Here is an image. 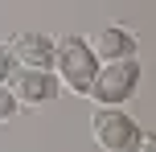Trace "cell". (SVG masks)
Masks as SVG:
<instances>
[{"label":"cell","instance_id":"6da1fadb","mask_svg":"<svg viewBox=\"0 0 156 152\" xmlns=\"http://www.w3.org/2000/svg\"><path fill=\"white\" fill-rule=\"evenodd\" d=\"M49 70L58 74L62 90H70V95L82 99L86 90H90L94 74H99V58H94V49H90V37H82V33L54 37V62H49Z\"/></svg>","mask_w":156,"mask_h":152},{"label":"cell","instance_id":"7a4b0ae2","mask_svg":"<svg viewBox=\"0 0 156 152\" xmlns=\"http://www.w3.org/2000/svg\"><path fill=\"white\" fill-rule=\"evenodd\" d=\"M136 90H140V62L123 58V62H99V74H94L86 99H94L99 107H123Z\"/></svg>","mask_w":156,"mask_h":152},{"label":"cell","instance_id":"3957f363","mask_svg":"<svg viewBox=\"0 0 156 152\" xmlns=\"http://www.w3.org/2000/svg\"><path fill=\"white\" fill-rule=\"evenodd\" d=\"M90 136L103 152H136L144 140V128L119 107H99L90 115Z\"/></svg>","mask_w":156,"mask_h":152},{"label":"cell","instance_id":"277c9868","mask_svg":"<svg viewBox=\"0 0 156 152\" xmlns=\"http://www.w3.org/2000/svg\"><path fill=\"white\" fill-rule=\"evenodd\" d=\"M12 90L16 107H49L58 95H62V82H58L54 70H33V66H16L4 82Z\"/></svg>","mask_w":156,"mask_h":152},{"label":"cell","instance_id":"5b68a950","mask_svg":"<svg viewBox=\"0 0 156 152\" xmlns=\"http://www.w3.org/2000/svg\"><path fill=\"white\" fill-rule=\"evenodd\" d=\"M4 45H8V54H12V62H16V66L49 70V62H54V37H49V33L25 29V33H12Z\"/></svg>","mask_w":156,"mask_h":152},{"label":"cell","instance_id":"8992f818","mask_svg":"<svg viewBox=\"0 0 156 152\" xmlns=\"http://www.w3.org/2000/svg\"><path fill=\"white\" fill-rule=\"evenodd\" d=\"M90 49L99 62H123V58H136L140 54V37H136L127 25H107L90 37Z\"/></svg>","mask_w":156,"mask_h":152},{"label":"cell","instance_id":"52a82bcc","mask_svg":"<svg viewBox=\"0 0 156 152\" xmlns=\"http://www.w3.org/2000/svg\"><path fill=\"white\" fill-rule=\"evenodd\" d=\"M16 111H21V107H16V99H12V90H8L4 82H0V123H8V119H16Z\"/></svg>","mask_w":156,"mask_h":152},{"label":"cell","instance_id":"ba28073f","mask_svg":"<svg viewBox=\"0 0 156 152\" xmlns=\"http://www.w3.org/2000/svg\"><path fill=\"white\" fill-rule=\"evenodd\" d=\"M16 70V62H12V54H8V45L0 41V82H8V74Z\"/></svg>","mask_w":156,"mask_h":152},{"label":"cell","instance_id":"9c48e42d","mask_svg":"<svg viewBox=\"0 0 156 152\" xmlns=\"http://www.w3.org/2000/svg\"><path fill=\"white\" fill-rule=\"evenodd\" d=\"M136 152H156V140H152V136H144V140H140V148H136Z\"/></svg>","mask_w":156,"mask_h":152}]
</instances>
